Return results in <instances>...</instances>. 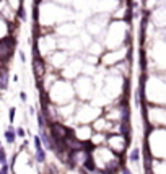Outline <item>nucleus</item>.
<instances>
[{
	"label": "nucleus",
	"mask_w": 166,
	"mask_h": 174,
	"mask_svg": "<svg viewBox=\"0 0 166 174\" xmlns=\"http://www.w3.org/2000/svg\"><path fill=\"white\" fill-rule=\"evenodd\" d=\"M51 101H59V103H67L72 99V96L68 95H73V86L70 83L64 82V80H57V82L52 83L51 86Z\"/></svg>",
	"instance_id": "nucleus-1"
},
{
	"label": "nucleus",
	"mask_w": 166,
	"mask_h": 174,
	"mask_svg": "<svg viewBox=\"0 0 166 174\" xmlns=\"http://www.w3.org/2000/svg\"><path fill=\"white\" fill-rule=\"evenodd\" d=\"M130 142L129 137H125L121 132H109L106 133V147H109L114 153L122 155L127 150V145Z\"/></svg>",
	"instance_id": "nucleus-2"
},
{
	"label": "nucleus",
	"mask_w": 166,
	"mask_h": 174,
	"mask_svg": "<svg viewBox=\"0 0 166 174\" xmlns=\"http://www.w3.org/2000/svg\"><path fill=\"white\" fill-rule=\"evenodd\" d=\"M75 90H77V95L82 99H88L93 95V80L90 77H77Z\"/></svg>",
	"instance_id": "nucleus-3"
},
{
	"label": "nucleus",
	"mask_w": 166,
	"mask_h": 174,
	"mask_svg": "<svg viewBox=\"0 0 166 174\" xmlns=\"http://www.w3.org/2000/svg\"><path fill=\"white\" fill-rule=\"evenodd\" d=\"M83 67H85V63H83L82 59H78V57H75V59H68V62L62 67L64 68L62 73H64V77H67V78H77L78 75L82 73Z\"/></svg>",
	"instance_id": "nucleus-4"
},
{
	"label": "nucleus",
	"mask_w": 166,
	"mask_h": 174,
	"mask_svg": "<svg viewBox=\"0 0 166 174\" xmlns=\"http://www.w3.org/2000/svg\"><path fill=\"white\" fill-rule=\"evenodd\" d=\"M106 15H98V16H91V20L88 21V33L93 34V36H99V34H104V28H106Z\"/></svg>",
	"instance_id": "nucleus-5"
},
{
	"label": "nucleus",
	"mask_w": 166,
	"mask_h": 174,
	"mask_svg": "<svg viewBox=\"0 0 166 174\" xmlns=\"http://www.w3.org/2000/svg\"><path fill=\"white\" fill-rule=\"evenodd\" d=\"M47 57H49V62L52 63V67L57 68V70H62V67L68 62V52L67 51H57Z\"/></svg>",
	"instance_id": "nucleus-6"
},
{
	"label": "nucleus",
	"mask_w": 166,
	"mask_h": 174,
	"mask_svg": "<svg viewBox=\"0 0 166 174\" xmlns=\"http://www.w3.org/2000/svg\"><path fill=\"white\" fill-rule=\"evenodd\" d=\"M33 142H34V160H36V163H46V148L41 142V137L39 135H34L33 137Z\"/></svg>",
	"instance_id": "nucleus-7"
},
{
	"label": "nucleus",
	"mask_w": 166,
	"mask_h": 174,
	"mask_svg": "<svg viewBox=\"0 0 166 174\" xmlns=\"http://www.w3.org/2000/svg\"><path fill=\"white\" fill-rule=\"evenodd\" d=\"M3 137H5V142H7L8 145H13V143H15V140H16V129H15L13 125H10L8 129L5 130Z\"/></svg>",
	"instance_id": "nucleus-8"
},
{
	"label": "nucleus",
	"mask_w": 166,
	"mask_h": 174,
	"mask_svg": "<svg viewBox=\"0 0 166 174\" xmlns=\"http://www.w3.org/2000/svg\"><path fill=\"white\" fill-rule=\"evenodd\" d=\"M129 161H132V163H139V161H140V148L139 147H135V148L130 150Z\"/></svg>",
	"instance_id": "nucleus-9"
},
{
	"label": "nucleus",
	"mask_w": 166,
	"mask_h": 174,
	"mask_svg": "<svg viewBox=\"0 0 166 174\" xmlns=\"http://www.w3.org/2000/svg\"><path fill=\"white\" fill-rule=\"evenodd\" d=\"M21 3H23V0H7V5H8V7L13 10V11H20Z\"/></svg>",
	"instance_id": "nucleus-10"
},
{
	"label": "nucleus",
	"mask_w": 166,
	"mask_h": 174,
	"mask_svg": "<svg viewBox=\"0 0 166 174\" xmlns=\"http://www.w3.org/2000/svg\"><path fill=\"white\" fill-rule=\"evenodd\" d=\"M15 114H16V107H10L8 109V119H10V124H13V120H15Z\"/></svg>",
	"instance_id": "nucleus-11"
},
{
	"label": "nucleus",
	"mask_w": 166,
	"mask_h": 174,
	"mask_svg": "<svg viewBox=\"0 0 166 174\" xmlns=\"http://www.w3.org/2000/svg\"><path fill=\"white\" fill-rule=\"evenodd\" d=\"M7 163V152H5V148L2 147L0 148V164Z\"/></svg>",
	"instance_id": "nucleus-12"
},
{
	"label": "nucleus",
	"mask_w": 166,
	"mask_h": 174,
	"mask_svg": "<svg viewBox=\"0 0 166 174\" xmlns=\"http://www.w3.org/2000/svg\"><path fill=\"white\" fill-rule=\"evenodd\" d=\"M10 171V164L8 163H3L2 166H0V174H8Z\"/></svg>",
	"instance_id": "nucleus-13"
},
{
	"label": "nucleus",
	"mask_w": 166,
	"mask_h": 174,
	"mask_svg": "<svg viewBox=\"0 0 166 174\" xmlns=\"http://www.w3.org/2000/svg\"><path fill=\"white\" fill-rule=\"evenodd\" d=\"M16 137H20V138H25L26 137V132H25L23 127H18V129H16Z\"/></svg>",
	"instance_id": "nucleus-14"
},
{
	"label": "nucleus",
	"mask_w": 166,
	"mask_h": 174,
	"mask_svg": "<svg viewBox=\"0 0 166 174\" xmlns=\"http://www.w3.org/2000/svg\"><path fill=\"white\" fill-rule=\"evenodd\" d=\"M119 172H121V174H132V171H130L127 166H122V168H121V171H119Z\"/></svg>",
	"instance_id": "nucleus-15"
},
{
	"label": "nucleus",
	"mask_w": 166,
	"mask_h": 174,
	"mask_svg": "<svg viewBox=\"0 0 166 174\" xmlns=\"http://www.w3.org/2000/svg\"><path fill=\"white\" fill-rule=\"evenodd\" d=\"M20 99H21V101H26V99H28V95H26L25 91H21V93H20Z\"/></svg>",
	"instance_id": "nucleus-16"
},
{
	"label": "nucleus",
	"mask_w": 166,
	"mask_h": 174,
	"mask_svg": "<svg viewBox=\"0 0 166 174\" xmlns=\"http://www.w3.org/2000/svg\"><path fill=\"white\" fill-rule=\"evenodd\" d=\"M0 148H2V142H0Z\"/></svg>",
	"instance_id": "nucleus-17"
}]
</instances>
